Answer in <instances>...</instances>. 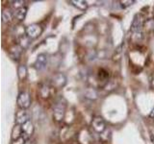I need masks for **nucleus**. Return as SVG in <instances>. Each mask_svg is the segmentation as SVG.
<instances>
[{"mask_svg": "<svg viewBox=\"0 0 154 144\" xmlns=\"http://www.w3.org/2000/svg\"><path fill=\"white\" fill-rule=\"evenodd\" d=\"M66 100L63 97L57 99L54 106H53V117H54V119L57 122L63 121L66 114Z\"/></svg>", "mask_w": 154, "mask_h": 144, "instance_id": "f257e3e1", "label": "nucleus"}, {"mask_svg": "<svg viewBox=\"0 0 154 144\" xmlns=\"http://www.w3.org/2000/svg\"><path fill=\"white\" fill-rule=\"evenodd\" d=\"M17 106L21 110H27L31 106V96L27 91H21L17 96Z\"/></svg>", "mask_w": 154, "mask_h": 144, "instance_id": "f03ea898", "label": "nucleus"}, {"mask_svg": "<svg viewBox=\"0 0 154 144\" xmlns=\"http://www.w3.org/2000/svg\"><path fill=\"white\" fill-rule=\"evenodd\" d=\"M91 128H93L94 131L99 134L104 133L106 131V128H107L105 120L101 116H94L93 120H91Z\"/></svg>", "mask_w": 154, "mask_h": 144, "instance_id": "7ed1b4c3", "label": "nucleus"}, {"mask_svg": "<svg viewBox=\"0 0 154 144\" xmlns=\"http://www.w3.org/2000/svg\"><path fill=\"white\" fill-rule=\"evenodd\" d=\"M66 84V77L63 73H57L52 76L50 80V86L52 88H55L57 89H60L64 88Z\"/></svg>", "mask_w": 154, "mask_h": 144, "instance_id": "20e7f679", "label": "nucleus"}, {"mask_svg": "<svg viewBox=\"0 0 154 144\" xmlns=\"http://www.w3.org/2000/svg\"><path fill=\"white\" fill-rule=\"evenodd\" d=\"M144 17L142 14H137L133 18V22L131 25V32L132 33H138L142 32L143 27L144 26Z\"/></svg>", "mask_w": 154, "mask_h": 144, "instance_id": "39448f33", "label": "nucleus"}, {"mask_svg": "<svg viewBox=\"0 0 154 144\" xmlns=\"http://www.w3.org/2000/svg\"><path fill=\"white\" fill-rule=\"evenodd\" d=\"M48 64V58L47 55L45 53H42V54L38 55L37 59L34 62V67L37 71H42L43 69L46 68Z\"/></svg>", "mask_w": 154, "mask_h": 144, "instance_id": "423d86ee", "label": "nucleus"}, {"mask_svg": "<svg viewBox=\"0 0 154 144\" xmlns=\"http://www.w3.org/2000/svg\"><path fill=\"white\" fill-rule=\"evenodd\" d=\"M42 28L38 24H31V25H29L26 28V35L31 40L38 38L42 35Z\"/></svg>", "mask_w": 154, "mask_h": 144, "instance_id": "0eeeda50", "label": "nucleus"}, {"mask_svg": "<svg viewBox=\"0 0 154 144\" xmlns=\"http://www.w3.org/2000/svg\"><path fill=\"white\" fill-rule=\"evenodd\" d=\"M34 125L33 123L29 120L26 123H24L21 125V132H22V137L25 139V140H29V138L31 137V136L34 134Z\"/></svg>", "mask_w": 154, "mask_h": 144, "instance_id": "6e6552de", "label": "nucleus"}, {"mask_svg": "<svg viewBox=\"0 0 154 144\" xmlns=\"http://www.w3.org/2000/svg\"><path fill=\"white\" fill-rule=\"evenodd\" d=\"M29 121V113L26 110H18L16 114V123L17 125H23Z\"/></svg>", "mask_w": 154, "mask_h": 144, "instance_id": "1a4fd4ad", "label": "nucleus"}, {"mask_svg": "<svg viewBox=\"0 0 154 144\" xmlns=\"http://www.w3.org/2000/svg\"><path fill=\"white\" fill-rule=\"evenodd\" d=\"M27 12H28V8L27 7H23L21 9L17 10V11H14V16L18 21H23L24 19H25L26 16H27Z\"/></svg>", "mask_w": 154, "mask_h": 144, "instance_id": "9d476101", "label": "nucleus"}, {"mask_svg": "<svg viewBox=\"0 0 154 144\" xmlns=\"http://www.w3.org/2000/svg\"><path fill=\"white\" fill-rule=\"evenodd\" d=\"M69 3H70L75 8L81 10V11H86L88 9V3L86 1H83V0H70Z\"/></svg>", "mask_w": 154, "mask_h": 144, "instance_id": "9b49d317", "label": "nucleus"}, {"mask_svg": "<svg viewBox=\"0 0 154 144\" xmlns=\"http://www.w3.org/2000/svg\"><path fill=\"white\" fill-rule=\"evenodd\" d=\"M14 13L9 9H5L2 12V22L3 23H9L13 20L14 18Z\"/></svg>", "mask_w": 154, "mask_h": 144, "instance_id": "f8f14e48", "label": "nucleus"}, {"mask_svg": "<svg viewBox=\"0 0 154 144\" xmlns=\"http://www.w3.org/2000/svg\"><path fill=\"white\" fill-rule=\"evenodd\" d=\"M30 40L31 38L27 35H21L18 38V44L21 47V49H26L29 44H30Z\"/></svg>", "mask_w": 154, "mask_h": 144, "instance_id": "ddd939ff", "label": "nucleus"}, {"mask_svg": "<svg viewBox=\"0 0 154 144\" xmlns=\"http://www.w3.org/2000/svg\"><path fill=\"white\" fill-rule=\"evenodd\" d=\"M51 88L52 86L50 85H42L40 88V94L42 98H48L51 93Z\"/></svg>", "mask_w": 154, "mask_h": 144, "instance_id": "4468645a", "label": "nucleus"}, {"mask_svg": "<svg viewBox=\"0 0 154 144\" xmlns=\"http://www.w3.org/2000/svg\"><path fill=\"white\" fill-rule=\"evenodd\" d=\"M22 136V132H21V125L16 124V126L14 127L12 131V139L16 140V139Z\"/></svg>", "mask_w": 154, "mask_h": 144, "instance_id": "2eb2a0df", "label": "nucleus"}, {"mask_svg": "<svg viewBox=\"0 0 154 144\" xmlns=\"http://www.w3.org/2000/svg\"><path fill=\"white\" fill-rule=\"evenodd\" d=\"M17 75H18V78L19 80H25L27 78V75H28V70H27V67L26 65H20L18 67V69H17Z\"/></svg>", "mask_w": 154, "mask_h": 144, "instance_id": "dca6fc26", "label": "nucleus"}, {"mask_svg": "<svg viewBox=\"0 0 154 144\" xmlns=\"http://www.w3.org/2000/svg\"><path fill=\"white\" fill-rule=\"evenodd\" d=\"M123 46H124V43H122V44L119 45L117 49H116L114 55H113V60L115 62H119L120 59H122V54H123V50H122V47Z\"/></svg>", "mask_w": 154, "mask_h": 144, "instance_id": "f3484780", "label": "nucleus"}, {"mask_svg": "<svg viewBox=\"0 0 154 144\" xmlns=\"http://www.w3.org/2000/svg\"><path fill=\"white\" fill-rule=\"evenodd\" d=\"M21 47L20 46H14L10 51V55L14 60H18V58L21 55Z\"/></svg>", "mask_w": 154, "mask_h": 144, "instance_id": "a211bd4d", "label": "nucleus"}, {"mask_svg": "<svg viewBox=\"0 0 154 144\" xmlns=\"http://www.w3.org/2000/svg\"><path fill=\"white\" fill-rule=\"evenodd\" d=\"M24 3H25V1H23V0H13V1H10L11 6L13 7V9L16 10V11L25 7L24 6Z\"/></svg>", "mask_w": 154, "mask_h": 144, "instance_id": "6ab92c4d", "label": "nucleus"}, {"mask_svg": "<svg viewBox=\"0 0 154 144\" xmlns=\"http://www.w3.org/2000/svg\"><path fill=\"white\" fill-rule=\"evenodd\" d=\"M85 97L91 99V100H94L98 97V95H97V92H96L94 88H89L85 91Z\"/></svg>", "mask_w": 154, "mask_h": 144, "instance_id": "aec40b11", "label": "nucleus"}, {"mask_svg": "<svg viewBox=\"0 0 154 144\" xmlns=\"http://www.w3.org/2000/svg\"><path fill=\"white\" fill-rule=\"evenodd\" d=\"M135 2V0H120V1H119L120 7L122 8H127V7H130L131 5H133Z\"/></svg>", "mask_w": 154, "mask_h": 144, "instance_id": "412c9836", "label": "nucleus"}, {"mask_svg": "<svg viewBox=\"0 0 154 144\" xmlns=\"http://www.w3.org/2000/svg\"><path fill=\"white\" fill-rule=\"evenodd\" d=\"M27 140H25L22 136L21 137H19L17 139H16V140H13V142L11 144H25Z\"/></svg>", "mask_w": 154, "mask_h": 144, "instance_id": "4be33fe9", "label": "nucleus"}, {"mask_svg": "<svg viewBox=\"0 0 154 144\" xmlns=\"http://www.w3.org/2000/svg\"><path fill=\"white\" fill-rule=\"evenodd\" d=\"M150 84H151V86L154 88V73L150 77Z\"/></svg>", "mask_w": 154, "mask_h": 144, "instance_id": "5701e85b", "label": "nucleus"}, {"mask_svg": "<svg viewBox=\"0 0 154 144\" xmlns=\"http://www.w3.org/2000/svg\"><path fill=\"white\" fill-rule=\"evenodd\" d=\"M149 117H151V118H154V109L152 110V112H150V114H149Z\"/></svg>", "mask_w": 154, "mask_h": 144, "instance_id": "b1692460", "label": "nucleus"}, {"mask_svg": "<svg viewBox=\"0 0 154 144\" xmlns=\"http://www.w3.org/2000/svg\"><path fill=\"white\" fill-rule=\"evenodd\" d=\"M25 144H33V143H32V142H31V140H27V141H26V143H25Z\"/></svg>", "mask_w": 154, "mask_h": 144, "instance_id": "393cba45", "label": "nucleus"}]
</instances>
